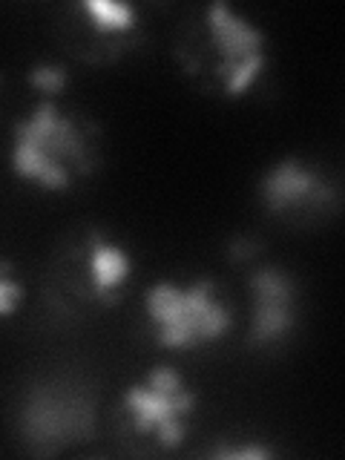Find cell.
I'll return each mask as SVG.
<instances>
[{
    "mask_svg": "<svg viewBox=\"0 0 345 460\" xmlns=\"http://www.w3.org/2000/svg\"><path fill=\"white\" fill-rule=\"evenodd\" d=\"M21 302V285L6 277V265H0V316L12 314Z\"/></svg>",
    "mask_w": 345,
    "mask_h": 460,
    "instance_id": "cell-10",
    "label": "cell"
},
{
    "mask_svg": "<svg viewBox=\"0 0 345 460\" xmlns=\"http://www.w3.org/2000/svg\"><path fill=\"white\" fill-rule=\"evenodd\" d=\"M208 23L219 47V75L225 78V90L227 95H242L265 66V38L227 4H213L208 9Z\"/></svg>",
    "mask_w": 345,
    "mask_h": 460,
    "instance_id": "cell-5",
    "label": "cell"
},
{
    "mask_svg": "<svg viewBox=\"0 0 345 460\" xmlns=\"http://www.w3.org/2000/svg\"><path fill=\"white\" fill-rule=\"evenodd\" d=\"M86 14L95 21L98 29H104V32H124L136 23V12L129 4H119V0H86L84 4Z\"/></svg>",
    "mask_w": 345,
    "mask_h": 460,
    "instance_id": "cell-9",
    "label": "cell"
},
{
    "mask_svg": "<svg viewBox=\"0 0 345 460\" xmlns=\"http://www.w3.org/2000/svg\"><path fill=\"white\" fill-rule=\"evenodd\" d=\"M213 455L227 457V460H265V457H270V452L259 449V446H244V449H230V446H222V449H216Z\"/></svg>",
    "mask_w": 345,
    "mask_h": 460,
    "instance_id": "cell-12",
    "label": "cell"
},
{
    "mask_svg": "<svg viewBox=\"0 0 345 460\" xmlns=\"http://www.w3.org/2000/svg\"><path fill=\"white\" fill-rule=\"evenodd\" d=\"M316 193H323L320 179H316L308 167L294 162V158L279 162L262 181V196L268 201V208L277 213L288 210L291 205H299V201H308Z\"/></svg>",
    "mask_w": 345,
    "mask_h": 460,
    "instance_id": "cell-7",
    "label": "cell"
},
{
    "mask_svg": "<svg viewBox=\"0 0 345 460\" xmlns=\"http://www.w3.org/2000/svg\"><path fill=\"white\" fill-rule=\"evenodd\" d=\"M253 294H256V316L251 337L256 342L282 340L294 325V282L277 268H265L253 273Z\"/></svg>",
    "mask_w": 345,
    "mask_h": 460,
    "instance_id": "cell-6",
    "label": "cell"
},
{
    "mask_svg": "<svg viewBox=\"0 0 345 460\" xmlns=\"http://www.w3.org/2000/svg\"><path fill=\"white\" fill-rule=\"evenodd\" d=\"M147 314L153 320L158 345L164 349H193V345L222 337L230 314L213 296V282L199 279L190 288L158 282L147 294Z\"/></svg>",
    "mask_w": 345,
    "mask_h": 460,
    "instance_id": "cell-2",
    "label": "cell"
},
{
    "mask_svg": "<svg viewBox=\"0 0 345 460\" xmlns=\"http://www.w3.org/2000/svg\"><path fill=\"white\" fill-rule=\"evenodd\" d=\"M64 81H66V75L61 66H38L32 72V84L43 93H58L64 86Z\"/></svg>",
    "mask_w": 345,
    "mask_h": 460,
    "instance_id": "cell-11",
    "label": "cell"
},
{
    "mask_svg": "<svg viewBox=\"0 0 345 460\" xmlns=\"http://www.w3.org/2000/svg\"><path fill=\"white\" fill-rule=\"evenodd\" d=\"M12 167L18 176L40 181L47 190H64L75 172L90 170V155L72 119L58 112L52 101H43L14 127Z\"/></svg>",
    "mask_w": 345,
    "mask_h": 460,
    "instance_id": "cell-1",
    "label": "cell"
},
{
    "mask_svg": "<svg viewBox=\"0 0 345 460\" xmlns=\"http://www.w3.org/2000/svg\"><path fill=\"white\" fill-rule=\"evenodd\" d=\"M124 406L138 431H153L158 443L172 449L184 440V420L196 406V392L184 385L176 368L158 366L141 385L127 388Z\"/></svg>",
    "mask_w": 345,
    "mask_h": 460,
    "instance_id": "cell-3",
    "label": "cell"
},
{
    "mask_svg": "<svg viewBox=\"0 0 345 460\" xmlns=\"http://www.w3.org/2000/svg\"><path fill=\"white\" fill-rule=\"evenodd\" d=\"M93 406L90 400L69 388L40 385L29 392L23 402V438L38 452H55L66 443L86 440L93 435Z\"/></svg>",
    "mask_w": 345,
    "mask_h": 460,
    "instance_id": "cell-4",
    "label": "cell"
},
{
    "mask_svg": "<svg viewBox=\"0 0 345 460\" xmlns=\"http://www.w3.org/2000/svg\"><path fill=\"white\" fill-rule=\"evenodd\" d=\"M90 270H93V288L98 296H112L129 277V256L104 242L101 236H93L90 244Z\"/></svg>",
    "mask_w": 345,
    "mask_h": 460,
    "instance_id": "cell-8",
    "label": "cell"
}]
</instances>
